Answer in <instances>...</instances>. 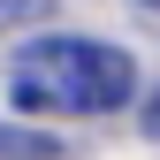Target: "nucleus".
I'll use <instances>...</instances> for the list:
<instances>
[{"instance_id":"obj_1","label":"nucleus","mask_w":160,"mask_h":160,"mask_svg":"<svg viewBox=\"0 0 160 160\" xmlns=\"http://www.w3.org/2000/svg\"><path fill=\"white\" fill-rule=\"evenodd\" d=\"M137 61L107 38H31L23 53L8 61V92L15 107H38V114H114L137 99Z\"/></svg>"},{"instance_id":"obj_2","label":"nucleus","mask_w":160,"mask_h":160,"mask_svg":"<svg viewBox=\"0 0 160 160\" xmlns=\"http://www.w3.org/2000/svg\"><path fill=\"white\" fill-rule=\"evenodd\" d=\"M0 160H53V137H38V130H0Z\"/></svg>"},{"instance_id":"obj_3","label":"nucleus","mask_w":160,"mask_h":160,"mask_svg":"<svg viewBox=\"0 0 160 160\" xmlns=\"http://www.w3.org/2000/svg\"><path fill=\"white\" fill-rule=\"evenodd\" d=\"M137 130H145L152 145H160V76L145 84V99H137Z\"/></svg>"},{"instance_id":"obj_4","label":"nucleus","mask_w":160,"mask_h":160,"mask_svg":"<svg viewBox=\"0 0 160 160\" xmlns=\"http://www.w3.org/2000/svg\"><path fill=\"white\" fill-rule=\"evenodd\" d=\"M53 0H0V23H38Z\"/></svg>"},{"instance_id":"obj_5","label":"nucleus","mask_w":160,"mask_h":160,"mask_svg":"<svg viewBox=\"0 0 160 160\" xmlns=\"http://www.w3.org/2000/svg\"><path fill=\"white\" fill-rule=\"evenodd\" d=\"M145 8H160V0H145Z\"/></svg>"}]
</instances>
